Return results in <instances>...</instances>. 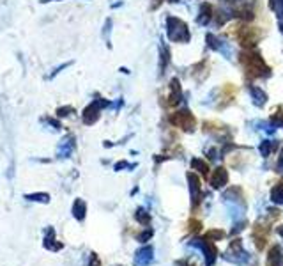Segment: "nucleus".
Segmentation results:
<instances>
[{
  "label": "nucleus",
  "instance_id": "nucleus-1",
  "mask_svg": "<svg viewBox=\"0 0 283 266\" xmlns=\"http://www.w3.org/2000/svg\"><path fill=\"white\" fill-rule=\"evenodd\" d=\"M221 201H223L227 212L230 213V216H232L234 220L244 218L246 197L241 186H230V188H227V190L223 192V195H221Z\"/></svg>",
  "mask_w": 283,
  "mask_h": 266
},
{
  "label": "nucleus",
  "instance_id": "nucleus-2",
  "mask_svg": "<svg viewBox=\"0 0 283 266\" xmlns=\"http://www.w3.org/2000/svg\"><path fill=\"white\" fill-rule=\"evenodd\" d=\"M241 64H243V68H244V71L248 73L251 78H260V76L269 75V68L266 66L264 59L258 53H253V52L241 53Z\"/></svg>",
  "mask_w": 283,
  "mask_h": 266
},
{
  "label": "nucleus",
  "instance_id": "nucleus-3",
  "mask_svg": "<svg viewBox=\"0 0 283 266\" xmlns=\"http://www.w3.org/2000/svg\"><path fill=\"white\" fill-rule=\"evenodd\" d=\"M221 258L228 263H234V265H237V266H243V265H248V263L251 261V254L244 249L241 238H234V240L230 241L228 249L221 254Z\"/></svg>",
  "mask_w": 283,
  "mask_h": 266
},
{
  "label": "nucleus",
  "instance_id": "nucleus-4",
  "mask_svg": "<svg viewBox=\"0 0 283 266\" xmlns=\"http://www.w3.org/2000/svg\"><path fill=\"white\" fill-rule=\"evenodd\" d=\"M188 245L193 247V249L200 250L203 254V259H205V266H214L216 259L220 256V250L214 245V241H209L205 238H193L191 241H188Z\"/></svg>",
  "mask_w": 283,
  "mask_h": 266
},
{
  "label": "nucleus",
  "instance_id": "nucleus-5",
  "mask_svg": "<svg viewBox=\"0 0 283 266\" xmlns=\"http://www.w3.org/2000/svg\"><path fill=\"white\" fill-rule=\"evenodd\" d=\"M273 224L269 218H258L253 224L251 229V238H253V243L257 247V250H264L267 247V241H269V225Z\"/></svg>",
  "mask_w": 283,
  "mask_h": 266
},
{
  "label": "nucleus",
  "instance_id": "nucleus-6",
  "mask_svg": "<svg viewBox=\"0 0 283 266\" xmlns=\"http://www.w3.org/2000/svg\"><path fill=\"white\" fill-rule=\"evenodd\" d=\"M166 32H168V38L172 39V41L182 43L190 39V30H188L186 23L182 20H179V18H173V16L166 18Z\"/></svg>",
  "mask_w": 283,
  "mask_h": 266
},
{
  "label": "nucleus",
  "instance_id": "nucleus-7",
  "mask_svg": "<svg viewBox=\"0 0 283 266\" xmlns=\"http://www.w3.org/2000/svg\"><path fill=\"white\" fill-rule=\"evenodd\" d=\"M234 34H236L237 41L241 43V47L244 48H253L258 43V39H260V30L257 27L249 25H239Z\"/></svg>",
  "mask_w": 283,
  "mask_h": 266
},
{
  "label": "nucleus",
  "instance_id": "nucleus-8",
  "mask_svg": "<svg viewBox=\"0 0 283 266\" xmlns=\"http://www.w3.org/2000/svg\"><path fill=\"white\" fill-rule=\"evenodd\" d=\"M170 123L175 128H181L182 131H193L197 126V119L193 117L190 110H179L170 117Z\"/></svg>",
  "mask_w": 283,
  "mask_h": 266
},
{
  "label": "nucleus",
  "instance_id": "nucleus-9",
  "mask_svg": "<svg viewBox=\"0 0 283 266\" xmlns=\"http://www.w3.org/2000/svg\"><path fill=\"white\" fill-rule=\"evenodd\" d=\"M188 185H190V197H191V210H197L203 199L202 185H200L199 176L195 172H188Z\"/></svg>",
  "mask_w": 283,
  "mask_h": 266
},
{
  "label": "nucleus",
  "instance_id": "nucleus-10",
  "mask_svg": "<svg viewBox=\"0 0 283 266\" xmlns=\"http://www.w3.org/2000/svg\"><path fill=\"white\" fill-rule=\"evenodd\" d=\"M108 106V102H103V100H96V102L90 103L83 112V123L85 124H94L99 119V114H101V108Z\"/></svg>",
  "mask_w": 283,
  "mask_h": 266
},
{
  "label": "nucleus",
  "instance_id": "nucleus-11",
  "mask_svg": "<svg viewBox=\"0 0 283 266\" xmlns=\"http://www.w3.org/2000/svg\"><path fill=\"white\" fill-rule=\"evenodd\" d=\"M152 261H154V249H152V245H145L135 252V259H133L135 266H149Z\"/></svg>",
  "mask_w": 283,
  "mask_h": 266
},
{
  "label": "nucleus",
  "instance_id": "nucleus-12",
  "mask_svg": "<svg viewBox=\"0 0 283 266\" xmlns=\"http://www.w3.org/2000/svg\"><path fill=\"white\" fill-rule=\"evenodd\" d=\"M209 183H211V186L214 188V190L223 188V186L228 183L227 169H225V167H216V169L211 172V176H209Z\"/></svg>",
  "mask_w": 283,
  "mask_h": 266
},
{
  "label": "nucleus",
  "instance_id": "nucleus-13",
  "mask_svg": "<svg viewBox=\"0 0 283 266\" xmlns=\"http://www.w3.org/2000/svg\"><path fill=\"white\" fill-rule=\"evenodd\" d=\"M75 137L73 135H68L64 137L62 142L59 144V148H57V158H60V160H66V158H69L73 155V151H75Z\"/></svg>",
  "mask_w": 283,
  "mask_h": 266
},
{
  "label": "nucleus",
  "instance_id": "nucleus-14",
  "mask_svg": "<svg viewBox=\"0 0 283 266\" xmlns=\"http://www.w3.org/2000/svg\"><path fill=\"white\" fill-rule=\"evenodd\" d=\"M42 245H44V249H46V250H51V252H59V250L64 247L62 243H60V241H57L55 231H53V227H46V232H44V241H42Z\"/></svg>",
  "mask_w": 283,
  "mask_h": 266
},
{
  "label": "nucleus",
  "instance_id": "nucleus-15",
  "mask_svg": "<svg viewBox=\"0 0 283 266\" xmlns=\"http://www.w3.org/2000/svg\"><path fill=\"white\" fill-rule=\"evenodd\" d=\"M266 266H283V250L280 245H273L267 252Z\"/></svg>",
  "mask_w": 283,
  "mask_h": 266
},
{
  "label": "nucleus",
  "instance_id": "nucleus-16",
  "mask_svg": "<svg viewBox=\"0 0 283 266\" xmlns=\"http://www.w3.org/2000/svg\"><path fill=\"white\" fill-rule=\"evenodd\" d=\"M179 102H181V84H179L177 78H173V80L170 82V96H168L166 105L175 106V105H179Z\"/></svg>",
  "mask_w": 283,
  "mask_h": 266
},
{
  "label": "nucleus",
  "instance_id": "nucleus-17",
  "mask_svg": "<svg viewBox=\"0 0 283 266\" xmlns=\"http://www.w3.org/2000/svg\"><path fill=\"white\" fill-rule=\"evenodd\" d=\"M85 215H87V204L81 199H76L75 204H73V216H75L78 222H83Z\"/></svg>",
  "mask_w": 283,
  "mask_h": 266
},
{
  "label": "nucleus",
  "instance_id": "nucleus-18",
  "mask_svg": "<svg viewBox=\"0 0 283 266\" xmlns=\"http://www.w3.org/2000/svg\"><path fill=\"white\" fill-rule=\"evenodd\" d=\"M191 169L200 172L203 177H207L209 172H211V170H209V163L205 160H202V158H193V160H191Z\"/></svg>",
  "mask_w": 283,
  "mask_h": 266
},
{
  "label": "nucleus",
  "instance_id": "nucleus-19",
  "mask_svg": "<svg viewBox=\"0 0 283 266\" xmlns=\"http://www.w3.org/2000/svg\"><path fill=\"white\" fill-rule=\"evenodd\" d=\"M271 201L275 204H283V179H280V181L271 188Z\"/></svg>",
  "mask_w": 283,
  "mask_h": 266
},
{
  "label": "nucleus",
  "instance_id": "nucleus-20",
  "mask_svg": "<svg viewBox=\"0 0 283 266\" xmlns=\"http://www.w3.org/2000/svg\"><path fill=\"white\" fill-rule=\"evenodd\" d=\"M249 94H251V98H253V103L257 106H262L264 103H266V100H267L266 93H264L260 87H249Z\"/></svg>",
  "mask_w": 283,
  "mask_h": 266
},
{
  "label": "nucleus",
  "instance_id": "nucleus-21",
  "mask_svg": "<svg viewBox=\"0 0 283 266\" xmlns=\"http://www.w3.org/2000/svg\"><path fill=\"white\" fill-rule=\"evenodd\" d=\"M211 18H212V7L209 4H202V7H200L199 23H202V25H207L209 21H211Z\"/></svg>",
  "mask_w": 283,
  "mask_h": 266
},
{
  "label": "nucleus",
  "instance_id": "nucleus-22",
  "mask_svg": "<svg viewBox=\"0 0 283 266\" xmlns=\"http://www.w3.org/2000/svg\"><path fill=\"white\" fill-rule=\"evenodd\" d=\"M135 218L140 225H144V227H149L151 225V213H147L144 208H138L135 213Z\"/></svg>",
  "mask_w": 283,
  "mask_h": 266
},
{
  "label": "nucleus",
  "instance_id": "nucleus-23",
  "mask_svg": "<svg viewBox=\"0 0 283 266\" xmlns=\"http://www.w3.org/2000/svg\"><path fill=\"white\" fill-rule=\"evenodd\" d=\"M276 149H278V142H275V140H264L260 144V153H262L264 158L271 157V153L276 151Z\"/></svg>",
  "mask_w": 283,
  "mask_h": 266
},
{
  "label": "nucleus",
  "instance_id": "nucleus-24",
  "mask_svg": "<svg viewBox=\"0 0 283 266\" xmlns=\"http://www.w3.org/2000/svg\"><path fill=\"white\" fill-rule=\"evenodd\" d=\"M203 238L209 241H221L225 238V231H221V229H209V231L203 234Z\"/></svg>",
  "mask_w": 283,
  "mask_h": 266
},
{
  "label": "nucleus",
  "instance_id": "nucleus-25",
  "mask_svg": "<svg viewBox=\"0 0 283 266\" xmlns=\"http://www.w3.org/2000/svg\"><path fill=\"white\" fill-rule=\"evenodd\" d=\"M25 199L30 201V203H41V204L50 203V195L48 194H27Z\"/></svg>",
  "mask_w": 283,
  "mask_h": 266
},
{
  "label": "nucleus",
  "instance_id": "nucleus-26",
  "mask_svg": "<svg viewBox=\"0 0 283 266\" xmlns=\"http://www.w3.org/2000/svg\"><path fill=\"white\" fill-rule=\"evenodd\" d=\"M246 227H248V222H246L244 218L236 220V224H234L232 231H230V236H236V234H239V232H243V231H244Z\"/></svg>",
  "mask_w": 283,
  "mask_h": 266
},
{
  "label": "nucleus",
  "instance_id": "nucleus-27",
  "mask_svg": "<svg viewBox=\"0 0 283 266\" xmlns=\"http://www.w3.org/2000/svg\"><path fill=\"white\" fill-rule=\"evenodd\" d=\"M152 234H154V231H152L151 227H147L144 232H140V234H136V241H142V243H145V241L151 240Z\"/></svg>",
  "mask_w": 283,
  "mask_h": 266
},
{
  "label": "nucleus",
  "instance_id": "nucleus-28",
  "mask_svg": "<svg viewBox=\"0 0 283 266\" xmlns=\"http://www.w3.org/2000/svg\"><path fill=\"white\" fill-rule=\"evenodd\" d=\"M271 5L280 18H283V0H271Z\"/></svg>",
  "mask_w": 283,
  "mask_h": 266
},
{
  "label": "nucleus",
  "instance_id": "nucleus-29",
  "mask_svg": "<svg viewBox=\"0 0 283 266\" xmlns=\"http://www.w3.org/2000/svg\"><path fill=\"white\" fill-rule=\"evenodd\" d=\"M188 227H190V232H193V234H199V232L202 231V222H199V220H190Z\"/></svg>",
  "mask_w": 283,
  "mask_h": 266
},
{
  "label": "nucleus",
  "instance_id": "nucleus-30",
  "mask_svg": "<svg viewBox=\"0 0 283 266\" xmlns=\"http://www.w3.org/2000/svg\"><path fill=\"white\" fill-rule=\"evenodd\" d=\"M121 169H135V165H129L126 163V161H119V163L115 165V170H121Z\"/></svg>",
  "mask_w": 283,
  "mask_h": 266
},
{
  "label": "nucleus",
  "instance_id": "nucleus-31",
  "mask_svg": "<svg viewBox=\"0 0 283 266\" xmlns=\"http://www.w3.org/2000/svg\"><path fill=\"white\" fill-rule=\"evenodd\" d=\"M276 172H283V151L280 155V160L276 161Z\"/></svg>",
  "mask_w": 283,
  "mask_h": 266
},
{
  "label": "nucleus",
  "instance_id": "nucleus-32",
  "mask_svg": "<svg viewBox=\"0 0 283 266\" xmlns=\"http://www.w3.org/2000/svg\"><path fill=\"white\" fill-rule=\"evenodd\" d=\"M68 112H73L71 106H64V108H59V115H60V117H66V115H69Z\"/></svg>",
  "mask_w": 283,
  "mask_h": 266
},
{
  "label": "nucleus",
  "instance_id": "nucleus-33",
  "mask_svg": "<svg viewBox=\"0 0 283 266\" xmlns=\"http://www.w3.org/2000/svg\"><path fill=\"white\" fill-rule=\"evenodd\" d=\"M89 266H99V261H97V256L96 254H90V263Z\"/></svg>",
  "mask_w": 283,
  "mask_h": 266
},
{
  "label": "nucleus",
  "instance_id": "nucleus-34",
  "mask_svg": "<svg viewBox=\"0 0 283 266\" xmlns=\"http://www.w3.org/2000/svg\"><path fill=\"white\" fill-rule=\"evenodd\" d=\"M276 232H278V236L282 238L283 240V224L282 225H278V227H276Z\"/></svg>",
  "mask_w": 283,
  "mask_h": 266
},
{
  "label": "nucleus",
  "instance_id": "nucleus-35",
  "mask_svg": "<svg viewBox=\"0 0 283 266\" xmlns=\"http://www.w3.org/2000/svg\"><path fill=\"white\" fill-rule=\"evenodd\" d=\"M168 2H179V0H168Z\"/></svg>",
  "mask_w": 283,
  "mask_h": 266
},
{
  "label": "nucleus",
  "instance_id": "nucleus-36",
  "mask_svg": "<svg viewBox=\"0 0 283 266\" xmlns=\"http://www.w3.org/2000/svg\"><path fill=\"white\" fill-rule=\"evenodd\" d=\"M282 32H283V23H282Z\"/></svg>",
  "mask_w": 283,
  "mask_h": 266
},
{
  "label": "nucleus",
  "instance_id": "nucleus-37",
  "mask_svg": "<svg viewBox=\"0 0 283 266\" xmlns=\"http://www.w3.org/2000/svg\"><path fill=\"white\" fill-rule=\"evenodd\" d=\"M193 266H195V265H193Z\"/></svg>",
  "mask_w": 283,
  "mask_h": 266
}]
</instances>
